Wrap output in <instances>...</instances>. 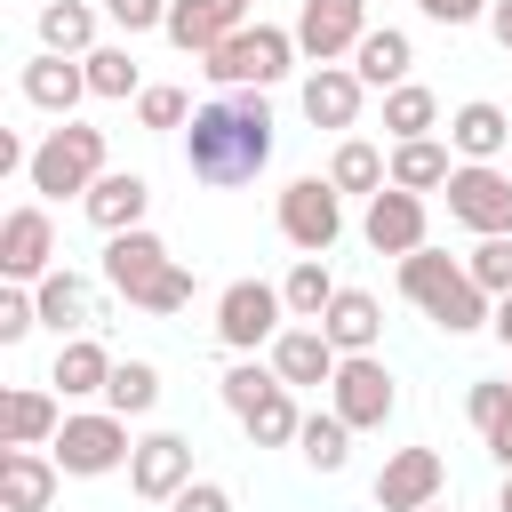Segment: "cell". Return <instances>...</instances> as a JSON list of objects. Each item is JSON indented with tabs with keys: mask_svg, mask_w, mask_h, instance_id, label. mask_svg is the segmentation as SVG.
Here are the masks:
<instances>
[{
	"mask_svg": "<svg viewBox=\"0 0 512 512\" xmlns=\"http://www.w3.org/2000/svg\"><path fill=\"white\" fill-rule=\"evenodd\" d=\"M104 16L136 40V32H168V0H104Z\"/></svg>",
	"mask_w": 512,
	"mask_h": 512,
	"instance_id": "obj_42",
	"label": "cell"
},
{
	"mask_svg": "<svg viewBox=\"0 0 512 512\" xmlns=\"http://www.w3.org/2000/svg\"><path fill=\"white\" fill-rule=\"evenodd\" d=\"M328 408H336L352 432H384L392 408H400V384H392V368H384L376 352H352V360L336 368V384H328Z\"/></svg>",
	"mask_w": 512,
	"mask_h": 512,
	"instance_id": "obj_10",
	"label": "cell"
},
{
	"mask_svg": "<svg viewBox=\"0 0 512 512\" xmlns=\"http://www.w3.org/2000/svg\"><path fill=\"white\" fill-rule=\"evenodd\" d=\"M88 64V96H104V104H120V96H144V72H136V56L112 40V48H96V56H80Z\"/></svg>",
	"mask_w": 512,
	"mask_h": 512,
	"instance_id": "obj_36",
	"label": "cell"
},
{
	"mask_svg": "<svg viewBox=\"0 0 512 512\" xmlns=\"http://www.w3.org/2000/svg\"><path fill=\"white\" fill-rule=\"evenodd\" d=\"M440 488H448L440 448H392L376 472V512H424V504H440Z\"/></svg>",
	"mask_w": 512,
	"mask_h": 512,
	"instance_id": "obj_15",
	"label": "cell"
},
{
	"mask_svg": "<svg viewBox=\"0 0 512 512\" xmlns=\"http://www.w3.org/2000/svg\"><path fill=\"white\" fill-rule=\"evenodd\" d=\"M488 456H496V464L512 472V424H504V432H488Z\"/></svg>",
	"mask_w": 512,
	"mask_h": 512,
	"instance_id": "obj_47",
	"label": "cell"
},
{
	"mask_svg": "<svg viewBox=\"0 0 512 512\" xmlns=\"http://www.w3.org/2000/svg\"><path fill=\"white\" fill-rule=\"evenodd\" d=\"M296 456H304L312 472H344V464H352V424H344L336 408H328V416L312 408V416H304V432H296Z\"/></svg>",
	"mask_w": 512,
	"mask_h": 512,
	"instance_id": "obj_33",
	"label": "cell"
},
{
	"mask_svg": "<svg viewBox=\"0 0 512 512\" xmlns=\"http://www.w3.org/2000/svg\"><path fill=\"white\" fill-rule=\"evenodd\" d=\"M168 512H232V488H224V480H192Z\"/></svg>",
	"mask_w": 512,
	"mask_h": 512,
	"instance_id": "obj_43",
	"label": "cell"
},
{
	"mask_svg": "<svg viewBox=\"0 0 512 512\" xmlns=\"http://www.w3.org/2000/svg\"><path fill=\"white\" fill-rule=\"evenodd\" d=\"M424 512H448V504H424Z\"/></svg>",
	"mask_w": 512,
	"mask_h": 512,
	"instance_id": "obj_49",
	"label": "cell"
},
{
	"mask_svg": "<svg viewBox=\"0 0 512 512\" xmlns=\"http://www.w3.org/2000/svg\"><path fill=\"white\" fill-rule=\"evenodd\" d=\"M240 8H248V0H240Z\"/></svg>",
	"mask_w": 512,
	"mask_h": 512,
	"instance_id": "obj_50",
	"label": "cell"
},
{
	"mask_svg": "<svg viewBox=\"0 0 512 512\" xmlns=\"http://www.w3.org/2000/svg\"><path fill=\"white\" fill-rule=\"evenodd\" d=\"M40 328V304H32V288H0V344H24Z\"/></svg>",
	"mask_w": 512,
	"mask_h": 512,
	"instance_id": "obj_41",
	"label": "cell"
},
{
	"mask_svg": "<svg viewBox=\"0 0 512 512\" xmlns=\"http://www.w3.org/2000/svg\"><path fill=\"white\" fill-rule=\"evenodd\" d=\"M16 88H24V104H40V112L72 120V112H80V96H88V64H80V56H48V48H40V56L24 64V80H16Z\"/></svg>",
	"mask_w": 512,
	"mask_h": 512,
	"instance_id": "obj_19",
	"label": "cell"
},
{
	"mask_svg": "<svg viewBox=\"0 0 512 512\" xmlns=\"http://www.w3.org/2000/svg\"><path fill=\"white\" fill-rule=\"evenodd\" d=\"M272 216H280V240H288L296 256H328V248L344 240V192H336L328 176H296Z\"/></svg>",
	"mask_w": 512,
	"mask_h": 512,
	"instance_id": "obj_7",
	"label": "cell"
},
{
	"mask_svg": "<svg viewBox=\"0 0 512 512\" xmlns=\"http://www.w3.org/2000/svg\"><path fill=\"white\" fill-rule=\"evenodd\" d=\"M408 64H416V48H408V32H400V24H368V40L352 48V72H360L368 88H400V80H408Z\"/></svg>",
	"mask_w": 512,
	"mask_h": 512,
	"instance_id": "obj_27",
	"label": "cell"
},
{
	"mask_svg": "<svg viewBox=\"0 0 512 512\" xmlns=\"http://www.w3.org/2000/svg\"><path fill=\"white\" fill-rule=\"evenodd\" d=\"M488 32H496V48L512 56V0H496V8H488Z\"/></svg>",
	"mask_w": 512,
	"mask_h": 512,
	"instance_id": "obj_45",
	"label": "cell"
},
{
	"mask_svg": "<svg viewBox=\"0 0 512 512\" xmlns=\"http://www.w3.org/2000/svg\"><path fill=\"white\" fill-rule=\"evenodd\" d=\"M464 272L480 280V296H488V304H496V296H512V232H504V240H480V248L464 256Z\"/></svg>",
	"mask_w": 512,
	"mask_h": 512,
	"instance_id": "obj_39",
	"label": "cell"
},
{
	"mask_svg": "<svg viewBox=\"0 0 512 512\" xmlns=\"http://www.w3.org/2000/svg\"><path fill=\"white\" fill-rule=\"evenodd\" d=\"M112 368H120V360H112L96 336H64V344H56V368H48V384H56L64 400H88V392H104V384H112Z\"/></svg>",
	"mask_w": 512,
	"mask_h": 512,
	"instance_id": "obj_26",
	"label": "cell"
},
{
	"mask_svg": "<svg viewBox=\"0 0 512 512\" xmlns=\"http://www.w3.org/2000/svg\"><path fill=\"white\" fill-rule=\"evenodd\" d=\"M48 456H56L64 480H104V472H120L136 456V440H128V416L88 408V416H64V432L48 440Z\"/></svg>",
	"mask_w": 512,
	"mask_h": 512,
	"instance_id": "obj_6",
	"label": "cell"
},
{
	"mask_svg": "<svg viewBox=\"0 0 512 512\" xmlns=\"http://www.w3.org/2000/svg\"><path fill=\"white\" fill-rule=\"evenodd\" d=\"M112 160H104V128H88V120H56L40 144H32V168H24V184L40 192V200H64V192H96V176H104Z\"/></svg>",
	"mask_w": 512,
	"mask_h": 512,
	"instance_id": "obj_4",
	"label": "cell"
},
{
	"mask_svg": "<svg viewBox=\"0 0 512 512\" xmlns=\"http://www.w3.org/2000/svg\"><path fill=\"white\" fill-rule=\"evenodd\" d=\"M320 336H328L344 360H352V352H376V336H384V304H376L368 288H336V304H328Z\"/></svg>",
	"mask_w": 512,
	"mask_h": 512,
	"instance_id": "obj_25",
	"label": "cell"
},
{
	"mask_svg": "<svg viewBox=\"0 0 512 512\" xmlns=\"http://www.w3.org/2000/svg\"><path fill=\"white\" fill-rule=\"evenodd\" d=\"M40 48L48 56H96L104 40H96V8L88 0H48L40 8Z\"/></svg>",
	"mask_w": 512,
	"mask_h": 512,
	"instance_id": "obj_28",
	"label": "cell"
},
{
	"mask_svg": "<svg viewBox=\"0 0 512 512\" xmlns=\"http://www.w3.org/2000/svg\"><path fill=\"white\" fill-rule=\"evenodd\" d=\"M424 232H432V216H424V192H400V184H384V192L360 208V240H368L376 256H416V248H432Z\"/></svg>",
	"mask_w": 512,
	"mask_h": 512,
	"instance_id": "obj_13",
	"label": "cell"
},
{
	"mask_svg": "<svg viewBox=\"0 0 512 512\" xmlns=\"http://www.w3.org/2000/svg\"><path fill=\"white\" fill-rule=\"evenodd\" d=\"M488 328H496V344L512 352V296H496V320H488Z\"/></svg>",
	"mask_w": 512,
	"mask_h": 512,
	"instance_id": "obj_46",
	"label": "cell"
},
{
	"mask_svg": "<svg viewBox=\"0 0 512 512\" xmlns=\"http://www.w3.org/2000/svg\"><path fill=\"white\" fill-rule=\"evenodd\" d=\"M448 176H456V160H448L440 136L392 144V184H400V192H448Z\"/></svg>",
	"mask_w": 512,
	"mask_h": 512,
	"instance_id": "obj_30",
	"label": "cell"
},
{
	"mask_svg": "<svg viewBox=\"0 0 512 512\" xmlns=\"http://www.w3.org/2000/svg\"><path fill=\"white\" fill-rule=\"evenodd\" d=\"M448 152H464V160H488V168H496V152H512V112H504V104H488V96L456 104V112H448Z\"/></svg>",
	"mask_w": 512,
	"mask_h": 512,
	"instance_id": "obj_23",
	"label": "cell"
},
{
	"mask_svg": "<svg viewBox=\"0 0 512 512\" xmlns=\"http://www.w3.org/2000/svg\"><path fill=\"white\" fill-rule=\"evenodd\" d=\"M56 456L48 448H0V512H48L56 504Z\"/></svg>",
	"mask_w": 512,
	"mask_h": 512,
	"instance_id": "obj_17",
	"label": "cell"
},
{
	"mask_svg": "<svg viewBox=\"0 0 512 512\" xmlns=\"http://www.w3.org/2000/svg\"><path fill=\"white\" fill-rule=\"evenodd\" d=\"M272 160V104L264 88H232V96H208L184 128V168L200 184H256V168Z\"/></svg>",
	"mask_w": 512,
	"mask_h": 512,
	"instance_id": "obj_1",
	"label": "cell"
},
{
	"mask_svg": "<svg viewBox=\"0 0 512 512\" xmlns=\"http://www.w3.org/2000/svg\"><path fill=\"white\" fill-rule=\"evenodd\" d=\"M64 432V408H56V392H40V384H16L8 400H0V448H48Z\"/></svg>",
	"mask_w": 512,
	"mask_h": 512,
	"instance_id": "obj_22",
	"label": "cell"
},
{
	"mask_svg": "<svg viewBox=\"0 0 512 512\" xmlns=\"http://www.w3.org/2000/svg\"><path fill=\"white\" fill-rule=\"evenodd\" d=\"M216 392H224V408H232V416H248L256 400H272V392H280V368H272V360H232Z\"/></svg>",
	"mask_w": 512,
	"mask_h": 512,
	"instance_id": "obj_37",
	"label": "cell"
},
{
	"mask_svg": "<svg viewBox=\"0 0 512 512\" xmlns=\"http://www.w3.org/2000/svg\"><path fill=\"white\" fill-rule=\"evenodd\" d=\"M464 416H472V432L488 440V432H504L512 424V376H480L472 392H464Z\"/></svg>",
	"mask_w": 512,
	"mask_h": 512,
	"instance_id": "obj_38",
	"label": "cell"
},
{
	"mask_svg": "<svg viewBox=\"0 0 512 512\" xmlns=\"http://www.w3.org/2000/svg\"><path fill=\"white\" fill-rule=\"evenodd\" d=\"M192 112H200V104H192L184 88H168V80H152V88L136 96V120H144V128H184Z\"/></svg>",
	"mask_w": 512,
	"mask_h": 512,
	"instance_id": "obj_40",
	"label": "cell"
},
{
	"mask_svg": "<svg viewBox=\"0 0 512 512\" xmlns=\"http://www.w3.org/2000/svg\"><path fill=\"white\" fill-rule=\"evenodd\" d=\"M80 208H88V224H96L104 240H112V232H136V224H144V208H152V184H144L136 168H104V176H96V192H88Z\"/></svg>",
	"mask_w": 512,
	"mask_h": 512,
	"instance_id": "obj_21",
	"label": "cell"
},
{
	"mask_svg": "<svg viewBox=\"0 0 512 512\" xmlns=\"http://www.w3.org/2000/svg\"><path fill=\"white\" fill-rule=\"evenodd\" d=\"M288 64H296V32H280V24H240L216 56H200V72L232 96V88H272V80H288Z\"/></svg>",
	"mask_w": 512,
	"mask_h": 512,
	"instance_id": "obj_5",
	"label": "cell"
},
{
	"mask_svg": "<svg viewBox=\"0 0 512 512\" xmlns=\"http://www.w3.org/2000/svg\"><path fill=\"white\" fill-rule=\"evenodd\" d=\"M288 328V304H280V288L272 280H232L224 296H216V344L224 352H272V336Z\"/></svg>",
	"mask_w": 512,
	"mask_h": 512,
	"instance_id": "obj_8",
	"label": "cell"
},
{
	"mask_svg": "<svg viewBox=\"0 0 512 512\" xmlns=\"http://www.w3.org/2000/svg\"><path fill=\"white\" fill-rule=\"evenodd\" d=\"M496 512H512V472H504V488H496Z\"/></svg>",
	"mask_w": 512,
	"mask_h": 512,
	"instance_id": "obj_48",
	"label": "cell"
},
{
	"mask_svg": "<svg viewBox=\"0 0 512 512\" xmlns=\"http://www.w3.org/2000/svg\"><path fill=\"white\" fill-rule=\"evenodd\" d=\"M432 128H440V96H432V88H416V80L384 88V136H392V144H416V136H432Z\"/></svg>",
	"mask_w": 512,
	"mask_h": 512,
	"instance_id": "obj_32",
	"label": "cell"
},
{
	"mask_svg": "<svg viewBox=\"0 0 512 512\" xmlns=\"http://www.w3.org/2000/svg\"><path fill=\"white\" fill-rule=\"evenodd\" d=\"M416 8H424L432 24H448V32H456V24H480V16L496 8V0H416Z\"/></svg>",
	"mask_w": 512,
	"mask_h": 512,
	"instance_id": "obj_44",
	"label": "cell"
},
{
	"mask_svg": "<svg viewBox=\"0 0 512 512\" xmlns=\"http://www.w3.org/2000/svg\"><path fill=\"white\" fill-rule=\"evenodd\" d=\"M360 96H368V80L352 64H312L304 72V120L312 128H352L360 120Z\"/></svg>",
	"mask_w": 512,
	"mask_h": 512,
	"instance_id": "obj_20",
	"label": "cell"
},
{
	"mask_svg": "<svg viewBox=\"0 0 512 512\" xmlns=\"http://www.w3.org/2000/svg\"><path fill=\"white\" fill-rule=\"evenodd\" d=\"M280 304H288V320L320 328V320H328V304H336L328 264H320V256H296V264H288V280H280Z\"/></svg>",
	"mask_w": 512,
	"mask_h": 512,
	"instance_id": "obj_31",
	"label": "cell"
},
{
	"mask_svg": "<svg viewBox=\"0 0 512 512\" xmlns=\"http://www.w3.org/2000/svg\"><path fill=\"white\" fill-rule=\"evenodd\" d=\"M104 280L136 304V312H152V320H168V312H184L192 304V272L168 256V240L160 232H112L104 240Z\"/></svg>",
	"mask_w": 512,
	"mask_h": 512,
	"instance_id": "obj_2",
	"label": "cell"
},
{
	"mask_svg": "<svg viewBox=\"0 0 512 512\" xmlns=\"http://www.w3.org/2000/svg\"><path fill=\"white\" fill-rule=\"evenodd\" d=\"M32 304H40V328H56V336H88L96 328V288L80 272H48L32 288Z\"/></svg>",
	"mask_w": 512,
	"mask_h": 512,
	"instance_id": "obj_24",
	"label": "cell"
},
{
	"mask_svg": "<svg viewBox=\"0 0 512 512\" xmlns=\"http://www.w3.org/2000/svg\"><path fill=\"white\" fill-rule=\"evenodd\" d=\"M288 32H296V56H312V64H344V56L368 40V0H304Z\"/></svg>",
	"mask_w": 512,
	"mask_h": 512,
	"instance_id": "obj_12",
	"label": "cell"
},
{
	"mask_svg": "<svg viewBox=\"0 0 512 512\" xmlns=\"http://www.w3.org/2000/svg\"><path fill=\"white\" fill-rule=\"evenodd\" d=\"M272 368H280V384L296 392V384H336V368H344V352L320 336V328H304V320H288L280 336H272V352H264Z\"/></svg>",
	"mask_w": 512,
	"mask_h": 512,
	"instance_id": "obj_16",
	"label": "cell"
},
{
	"mask_svg": "<svg viewBox=\"0 0 512 512\" xmlns=\"http://www.w3.org/2000/svg\"><path fill=\"white\" fill-rule=\"evenodd\" d=\"M104 408H112V416H152V408H160V368H152V360H120L112 384H104Z\"/></svg>",
	"mask_w": 512,
	"mask_h": 512,
	"instance_id": "obj_34",
	"label": "cell"
},
{
	"mask_svg": "<svg viewBox=\"0 0 512 512\" xmlns=\"http://www.w3.org/2000/svg\"><path fill=\"white\" fill-rule=\"evenodd\" d=\"M448 216H456L464 232H480V240H504V232H512V176L488 168V160H456V176H448Z\"/></svg>",
	"mask_w": 512,
	"mask_h": 512,
	"instance_id": "obj_11",
	"label": "cell"
},
{
	"mask_svg": "<svg viewBox=\"0 0 512 512\" xmlns=\"http://www.w3.org/2000/svg\"><path fill=\"white\" fill-rule=\"evenodd\" d=\"M48 272H56V224H48V200H24L0 216V280L40 288Z\"/></svg>",
	"mask_w": 512,
	"mask_h": 512,
	"instance_id": "obj_9",
	"label": "cell"
},
{
	"mask_svg": "<svg viewBox=\"0 0 512 512\" xmlns=\"http://www.w3.org/2000/svg\"><path fill=\"white\" fill-rule=\"evenodd\" d=\"M240 424H248V448H288V440L304 432V408H296V392L280 384V392H272V400H256Z\"/></svg>",
	"mask_w": 512,
	"mask_h": 512,
	"instance_id": "obj_35",
	"label": "cell"
},
{
	"mask_svg": "<svg viewBox=\"0 0 512 512\" xmlns=\"http://www.w3.org/2000/svg\"><path fill=\"white\" fill-rule=\"evenodd\" d=\"M128 488H136L144 504H176V496L192 488V440H184V432H144L136 456H128Z\"/></svg>",
	"mask_w": 512,
	"mask_h": 512,
	"instance_id": "obj_14",
	"label": "cell"
},
{
	"mask_svg": "<svg viewBox=\"0 0 512 512\" xmlns=\"http://www.w3.org/2000/svg\"><path fill=\"white\" fill-rule=\"evenodd\" d=\"M240 0H168V40L184 48V56H216L232 32H240Z\"/></svg>",
	"mask_w": 512,
	"mask_h": 512,
	"instance_id": "obj_18",
	"label": "cell"
},
{
	"mask_svg": "<svg viewBox=\"0 0 512 512\" xmlns=\"http://www.w3.org/2000/svg\"><path fill=\"white\" fill-rule=\"evenodd\" d=\"M400 296H408L432 328H448V336H472V328H488V320H496V304L480 296V280H472L456 256H440V248L400 256Z\"/></svg>",
	"mask_w": 512,
	"mask_h": 512,
	"instance_id": "obj_3",
	"label": "cell"
},
{
	"mask_svg": "<svg viewBox=\"0 0 512 512\" xmlns=\"http://www.w3.org/2000/svg\"><path fill=\"white\" fill-rule=\"evenodd\" d=\"M328 184H336V192L376 200V192L392 184V152H376L368 136H344V144H336V160H328Z\"/></svg>",
	"mask_w": 512,
	"mask_h": 512,
	"instance_id": "obj_29",
	"label": "cell"
}]
</instances>
